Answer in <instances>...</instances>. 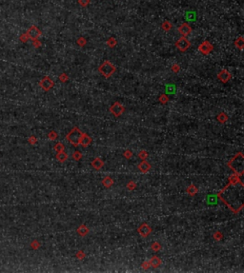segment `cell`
Instances as JSON below:
<instances>
[{
    "label": "cell",
    "instance_id": "cell-5",
    "mask_svg": "<svg viewBox=\"0 0 244 273\" xmlns=\"http://www.w3.org/2000/svg\"><path fill=\"white\" fill-rule=\"evenodd\" d=\"M40 34H41L40 30H39V29L36 28L35 26L31 27V28L29 29V30H28V34H27L28 37L31 38V39H33V40H36V39H37L39 36H40Z\"/></svg>",
    "mask_w": 244,
    "mask_h": 273
},
{
    "label": "cell",
    "instance_id": "cell-30",
    "mask_svg": "<svg viewBox=\"0 0 244 273\" xmlns=\"http://www.w3.org/2000/svg\"><path fill=\"white\" fill-rule=\"evenodd\" d=\"M108 43H109L110 45H111V47H113L114 45H115V41H114V39H111V40H110Z\"/></svg>",
    "mask_w": 244,
    "mask_h": 273
},
{
    "label": "cell",
    "instance_id": "cell-17",
    "mask_svg": "<svg viewBox=\"0 0 244 273\" xmlns=\"http://www.w3.org/2000/svg\"><path fill=\"white\" fill-rule=\"evenodd\" d=\"M103 185L105 186H107V188H109V186H111L112 185H113V180L110 177H107V178H105L104 180H103Z\"/></svg>",
    "mask_w": 244,
    "mask_h": 273
},
{
    "label": "cell",
    "instance_id": "cell-1",
    "mask_svg": "<svg viewBox=\"0 0 244 273\" xmlns=\"http://www.w3.org/2000/svg\"><path fill=\"white\" fill-rule=\"evenodd\" d=\"M228 166H229L235 173L238 174V176H241L243 174V155L242 153H239L238 155H235V157L228 163Z\"/></svg>",
    "mask_w": 244,
    "mask_h": 273
},
{
    "label": "cell",
    "instance_id": "cell-20",
    "mask_svg": "<svg viewBox=\"0 0 244 273\" xmlns=\"http://www.w3.org/2000/svg\"><path fill=\"white\" fill-rule=\"evenodd\" d=\"M73 157L75 160H79L81 158V153L79 151H75L73 154Z\"/></svg>",
    "mask_w": 244,
    "mask_h": 273
},
{
    "label": "cell",
    "instance_id": "cell-22",
    "mask_svg": "<svg viewBox=\"0 0 244 273\" xmlns=\"http://www.w3.org/2000/svg\"><path fill=\"white\" fill-rule=\"evenodd\" d=\"M49 138L51 139V140H54V139H56L57 138V135H56V133L54 131H51L50 133H49Z\"/></svg>",
    "mask_w": 244,
    "mask_h": 273
},
{
    "label": "cell",
    "instance_id": "cell-13",
    "mask_svg": "<svg viewBox=\"0 0 244 273\" xmlns=\"http://www.w3.org/2000/svg\"><path fill=\"white\" fill-rule=\"evenodd\" d=\"M92 166L96 169H100L102 167H103V161H102L100 158H96L92 162Z\"/></svg>",
    "mask_w": 244,
    "mask_h": 273
},
{
    "label": "cell",
    "instance_id": "cell-2",
    "mask_svg": "<svg viewBox=\"0 0 244 273\" xmlns=\"http://www.w3.org/2000/svg\"><path fill=\"white\" fill-rule=\"evenodd\" d=\"M81 136H82V132L80 131V129H77V128H75L67 135V140L71 144H73L74 146H77L80 142Z\"/></svg>",
    "mask_w": 244,
    "mask_h": 273
},
{
    "label": "cell",
    "instance_id": "cell-12",
    "mask_svg": "<svg viewBox=\"0 0 244 273\" xmlns=\"http://www.w3.org/2000/svg\"><path fill=\"white\" fill-rule=\"evenodd\" d=\"M92 142V139L89 135L87 134H83L82 133V136H81V139H80V142L79 144H81L83 147H88Z\"/></svg>",
    "mask_w": 244,
    "mask_h": 273
},
{
    "label": "cell",
    "instance_id": "cell-8",
    "mask_svg": "<svg viewBox=\"0 0 244 273\" xmlns=\"http://www.w3.org/2000/svg\"><path fill=\"white\" fill-rule=\"evenodd\" d=\"M198 50L203 53V54H208L212 50H213V46H212L208 41H204L200 46Z\"/></svg>",
    "mask_w": 244,
    "mask_h": 273
},
{
    "label": "cell",
    "instance_id": "cell-10",
    "mask_svg": "<svg viewBox=\"0 0 244 273\" xmlns=\"http://www.w3.org/2000/svg\"><path fill=\"white\" fill-rule=\"evenodd\" d=\"M178 32L181 34L182 35L185 36V35H188L189 34L192 32V29H191V27L189 26L188 24H182L181 26L178 28Z\"/></svg>",
    "mask_w": 244,
    "mask_h": 273
},
{
    "label": "cell",
    "instance_id": "cell-11",
    "mask_svg": "<svg viewBox=\"0 0 244 273\" xmlns=\"http://www.w3.org/2000/svg\"><path fill=\"white\" fill-rule=\"evenodd\" d=\"M230 78H231V74L227 71H225V69H223V71L221 73H219V74H218V79L222 82H227Z\"/></svg>",
    "mask_w": 244,
    "mask_h": 273
},
{
    "label": "cell",
    "instance_id": "cell-9",
    "mask_svg": "<svg viewBox=\"0 0 244 273\" xmlns=\"http://www.w3.org/2000/svg\"><path fill=\"white\" fill-rule=\"evenodd\" d=\"M138 232L142 235L143 237H147L151 232V229L147 224H142L140 225V228L138 229Z\"/></svg>",
    "mask_w": 244,
    "mask_h": 273
},
{
    "label": "cell",
    "instance_id": "cell-23",
    "mask_svg": "<svg viewBox=\"0 0 244 273\" xmlns=\"http://www.w3.org/2000/svg\"><path fill=\"white\" fill-rule=\"evenodd\" d=\"M227 119V117L224 115V113H220L219 115H218V120L219 121H221L222 123H224V121Z\"/></svg>",
    "mask_w": 244,
    "mask_h": 273
},
{
    "label": "cell",
    "instance_id": "cell-18",
    "mask_svg": "<svg viewBox=\"0 0 244 273\" xmlns=\"http://www.w3.org/2000/svg\"><path fill=\"white\" fill-rule=\"evenodd\" d=\"M243 38L240 36L239 39H237V41L235 42V47H238V48H239V49H242L243 48Z\"/></svg>",
    "mask_w": 244,
    "mask_h": 273
},
{
    "label": "cell",
    "instance_id": "cell-15",
    "mask_svg": "<svg viewBox=\"0 0 244 273\" xmlns=\"http://www.w3.org/2000/svg\"><path fill=\"white\" fill-rule=\"evenodd\" d=\"M150 165H149L148 164V162L147 161H143L142 163L140 164L139 165V169L141 170V171H143V172H147V171L150 169Z\"/></svg>",
    "mask_w": 244,
    "mask_h": 273
},
{
    "label": "cell",
    "instance_id": "cell-27",
    "mask_svg": "<svg viewBox=\"0 0 244 273\" xmlns=\"http://www.w3.org/2000/svg\"><path fill=\"white\" fill-rule=\"evenodd\" d=\"M79 2L82 6H86L89 3V0H79Z\"/></svg>",
    "mask_w": 244,
    "mask_h": 273
},
{
    "label": "cell",
    "instance_id": "cell-21",
    "mask_svg": "<svg viewBox=\"0 0 244 273\" xmlns=\"http://www.w3.org/2000/svg\"><path fill=\"white\" fill-rule=\"evenodd\" d=\"M78 231L80 232L81 235H85V234L87 233L88 229H87V228H86V227H84V228H83V227H80V228H79V229H78Z\"/></svg>",
    "mask_w": 244,
    "mask_h": 273
},
{
    "label": "cell",
    "instance_id": "cell-28",
    "mask_svg": "<svg viewBox=\"0 0 244 273\" xmlns=\"http://www.w3.org/2000/svg\"><path fill=\"white\" fill-rule=\"evenodd\" d=\"M39 246V244H37V242H33L31 243V247L33 248H37Z\"/></svg>",
    "mask_w": 244,
    "mask_h": 273
},
{
    "label": "cell",
    "instance_id": "cell-4",
    "mask_svg": "<svg viewBox=\"0 0 244 273\" xmlns=\"http://www.w3.org/2000/svg\"><path fill=\"white\" fill-rule=\"evenodd\" d=\"M53 85H54V83H53V81H52L51 79H50V77H48V76H46V77H44L43 79L40 81V87L44 90H49L50 89H52L53 87Z\"/></svg>",
    "mask_w": 244,
    "mask_h": 273
},
{
    "label": "cell",
    "instance_id": "cell-19",
    "mask_svg": "<svg viewBox=\"0 0 244 273\" xmlns=\"http://www.w3.org/2000/svg\"><path fill=\"white\" fill-rule=\"evenodd\" d=\"M54 150H56L57 152L62 151L63 150H64V146H63V144H61V143H58V144L56 145V147H54Z\"/></svg>",
    "mask_w": 244,
    "mask_h": 273
},
{
    "label": "cell",
    "instance_id": "cell-7",
    "mask_svg": "<svg viewBox=\"0 0 244 273\" xmlns=\"http://www.w3.org/2000/svg\"><path fill=\"white\" fill-rule=\"evenodd\" d=\"M110 111H111V112H112L114 115H115V116H119V115H121L122 112H124V108H123V106H122L120 103L116 102V103H115V104L111 107V108H110Z\"/></svg>",
    "mask_w": 244,
    "mask_h": 273
},
{
    "label": "cell",
    "instance_id": "cell-25",
    "mask_svg": "<svg viewBox=\"0 0 244 273\" xmlns=\"http://www.w3.org/2000/svg\"><path fill=\"white\" fill-rule=\"evenodd\" d=\"M29 142H30L31 145H34V144L36 142V138H35V136H31V137L29 138Z\"/></svg>",
    "mask_w": 244,
    "mask_h": 273
},
{
    "label": "cell",
    "instance_id": "cell-26",
    "mask_svg": "<svg viewBox=\"0 0 244 273\" xmlns=\"http://www.w3.org/2000/svg\"><path fill=\"white\" fill-rule=\"evenodd\" d=\"M163 27L165 28V30H169L171 29V24H170L169 22H165V23H164V25H163Z\"/></svg>",
    "mask_w": 244,
    "mask_h": 273
},
{
    "label": "cell",
    "instance_id": "cell-6",
    "mask_svg": "<svg viewBox=\"0 0 244 273\" xmlns=\"http://www.w3.org/2000/svg\"><path fill=\"white\" fill-rule=\"evenodd\" d=\"M177 47L181 51H185L189 47H190V42L187 40V38L185 37H181L180 39H178L177 42Z\"/></svg>",
    "mask_w": 244,
    "mask_h": 273
},
{
    "label": "cell",
    "instance_id": "cell-3",
    "mask_svg": "<svg viewBox=\"0 0 244 273\" xmlns=\"http://www.w3.org/2000/svg\"><path fill=\"white\" fill-rule=\"evenodd\" d=\"M98 71L104 77H110L115 72V67L110 63L109 61H105L104 63L99 67Z\"/></svg>",
    "mask_w": 244,
    "mask_h": 273
},
{
    "label": "cell",
    "instance_id": "cell-24",
    "mask_svg": "<svg viewBox=\"0 0 244 273\" xmlns=\"http://www.w3.org/2000/svg\"><path fill=\"white\" fill-rule=\"evenodd\" d=\"M188 192L191 193V194H195V193H196V189L195 188L194 186H191V188L188 189Z\"/></svg>",
    "mask_w": 244,
    "mask_h": 273
},
{
    "label": "cell",
    "instance_id": "cell-29",
    "mask_svg": "<svg viewBox=\"0 0 244 273\" xmlns=\"http://www.w3.org/2000/svg\"><path fill=\"white\" fill-rule=\"evenodd\" d=\"M152 247H153L154 249H155V250H156V249H158V248H159V246H158V245H157V243H155V244H154V246H152Z\"/></svg>",
    "mask_w": 244,
    "mask_h": 273
},
{
    "label": "cell",
    "instance_id": "cell-14",
    "mask_svg": "<svg viewBox=\"0 0 244 273\" xmlns=\"http://www.w3.org/2000/svg\"><path fill=\"white\" fill-rule=\"evenodd\" d=\"M160 264H161L160 259L158 258V257H156V256H154L153 258L151 259V261H150V264H151L152 267H154V268H158L160 266Z\"/></svg>",
    "mask_w": 244,
    "mask_h": 273
},
{
    "label": "cell",
    "instance_id": "cell-16",
    "mask_svg": "<svg viewBox=\"0 0 244 273\" xmlns=\"http://www.w3.org/2000/svg\"><path fill=\"white\" fill-rule=\"evenodd\" d=\"M67 154L64 152V151H59L58 153H57V155H56V159L59 161V162H65L66 160H67Z\"/></svg>",
    "mask_w": 244,
    "mask_h": 273
}]
</instances>
